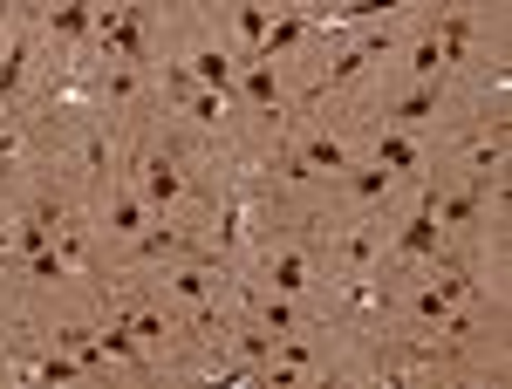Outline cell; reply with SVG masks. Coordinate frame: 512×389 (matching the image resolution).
I'll use <instances>...</instances> for the list:
<instances>
[{
  "instance_id": "cell-1",
  "label": "cell",
  "mask_w": 512,
  "mask_h": 389,
  "mask_svg": "<svg viewBox=\"0 0 512 389\" xmlns=\"http://www.w3.org/2000/svg\"><path fill=\"white\" fill-rule=\"evenodd\" d=\"M437 192H424V205L410 212V226L396 233V260H424V253H437Z\"/></svg>"
},
{
  "instance_id": "cell-2",
  "label": "cell",
  "mask_w": 512,
  "mask_h": 389,
  "mask_svg": "<svg viewBox=\"0 0 512 389\" xmlns=\"http://www.w3.org/2000/svg\"><path fill=\"white\" fill-rule=\"evenodd\" d=\"M437 62H465V48H472V14H458V7H444L437 14Z\"/></svg>"
},
{
  "instance_id": "cell-3",
  "label": "cell",
  "mask_w": 512,
  "mask_h": 389,
  "mask_svg": "<svg viewBox=\"0 0 512 389\" xmlns=\"http://www.w3.org/2000/svg\"><path fill=\"white\" fill-rule=\"evenodd\" d=\"M287 171H294V178H308V171H349V151H342L335 137H308V144H301V157H294Z\"/></svg>"
},
{
  "instance_id": "cell-4",
  "label": "cell",
  "mask_w": 512,
  "mask_h": 389,
  "mask_svg": "<svg viewBox=\"0 0 512 389\" xmlns=\"http://www.w3.org/2000/svg\"><path fill=\"white\" fill-rule=\"evenodd\" d=\"M383 48H390V28H369V35H362V41L349 48V55H342V62L328 69V82H349V76H362V69H369V62H376Z\"/></svg>"
},
{
  "instance_id": "cell-5",
  "label": "cell",
  "mask_w": 512,
  "mask_h": 389,
  "mask_svg": "<svg viewBox=\"0 0 512 389\" xmlns=\"http://www.w3.org/2000/svg\"><path fill=\"white\" fill-rule=\"evenodd\" d=\"M301 35H308V14H280L274 28H267V35L253 41V62H274L280 48H294V41H301Z\"/></svg>"
},
{
  "instance_id": "cell-6",
  "label": "cell",
  "mask_w": 512,
  "mask_h": 389,
  "mask_svg": "<svg viewBox=\"0 0 512 389\" xmlns=\"http://www.w3.org/2000/svg\"><path fill=\"white\" fill-rule=\"evenodd\" d=\"M390 7H403V0H342V7H315L321 28H342V21H383Z\"/></svg>"
},
{
  "instance_id": "cell-7",
  "label": "cell",
  "mask_w": 512,
  "mask_h": 389,
  "mask_svg": "<svg viewBox=\"0 0 512 389\" xmlns=\"http://www.w3.org/2000/svg\"><path fill=\"white\" fill-rule=\"evenodd\" d=\"M192 76H198V89L233 96V62H226V48H198V55H192Z\"/></svg>"
},
{
  "instance_id": "cell-8",
  "label": "cell",
  "mask_w": 512,
  "mask_h": 389,
  "mask_svg": "<svg viewBox=\"0 0 512 389\" xmlns=\"http://www.w3.org/2000/svg\"><path fill=\"white\" fill-rule=\"evenodd\" d=\"M178 192H185L178 164H171V157H151V164H144V198H151V205H171Z\"/></svg>"
},
{
  "instance_id": "cell-9",
  "label": "cell",
  "mask_w": 512,
  "mask_h": 389,
  "mask_svg": "<svg viewBox=\"0 0 512 389\" xmlns=\"http://www.w3.org/2000/svg\"><path fill=\"white\" fill-rule=\"evenodd\" d=\"M55 35L62 41H89L96 35V7H89V0H62V7H55Z\"/></svg>"
},
{
  "instance_id": "cell-10",
  "label": "cell",
  "mask_w": 512,
  "mask_h": 389,
  "mask_svg": "<svg viewBox=\"0 0 512 389\" xmlns=\"http://www.w3.org/2000/svg\"><path fill=\"white\" fill-rule=\"evenodd\" d=\"M267 287H274V294H301V287H308V260H301V253H274V260H267Z\"/></svg>"
},
{
  "instance_id": "cell-11",
  "label": "cell",
  "mask_w": 512,
  "mask_h": 389,
  "mask_svg": "<svg viewBox=\"0 0 512 389\" xmlns=\"http://www.w3.org/2000/svg\"><path fill=\"white\" fill-rule=\"evenodd\" d=\"M376 164H383V171H417V164H424V151H417L403 130H390V137H376Z\"/></svg>"
},
{
  "instance_id": "cell-12",
  "label": "cell",
  "mask_w": 512,
  "mask_h": 389,
  "mask_svg": "<svg viewBox=\"0 0 512 389\" xmlns=\"http://www.w3.org/2000/svg\"><path fill=\"white\" fill-rule=\"evenodd\" d=\"M96 349H103V355H123V362H144V342H137V328H130V321H110V328L96 335Z\"/></svg>"
},
{
  "instance_id": "cell-13",
  "label": "cell",
  "mask_w": 512,
  "mask_h": 389,
  "mask_svg": "<svg viewBox=\"0 0 512 389\" xmlns=\"http://www.w3.org/2000/svg\"><path fill=\"white\" fill-rule=\"evenodd\" d=\"M424 117H437V82H417V89L390 110V123H424Z\"/></svg>"
},
{
  "instance_id": "cell-14",
  "label": "cell",
  "mask_w": 512,
  "mask_h": 389,
  "mask_svg": "<svg viewBox=\"0 0 512 389\" xmlns=\"http://www.w3.org/2000/svg\"><path fill=\"white\" fill-rule=\"evenodd\" d=\"M103 219H110V233H144V198H130V192H117L110 198V212H103Z\"/></svg>"
},
{
  "instance_id": "cell-15",
  "label": "cell",
  "mask_w": 512,
  "mask_h": 389,
  "mask_svg": "<svg viewBox=\"0 0 512 389\" xmlns=\"http://www.w3.org/2000/svg\"><path fill=\"white\" fill-rule=\"evenodd\" d=\"M233 21H239V35H246V41H260L267 28H274V0H239Z\"/></svg>"
},
{
  "instance_id": "cell-16",
  "label": "cell",
  "mask_w": 512,
  "mask_h": 389,
  "mask_svg": "<svg viewBox=\"0 0 512 389\" xmlns=\"http://www.w3.org/2000/svg\"><path fill=\"white\" fill-rule=\"evenodd\" d=\"M21 76H28V41H7V55H0V103L21 89Z\"/></svg>"
},
{
  "instance_id": "cell-17",
  "label": "cell",
  "mask_w": 512,
  "mask_h": 389,
  "mask_svg": "<svg viewBox=\"0 0 512 389\" xmlns=\"http://www.w3.org/2000/svg\"><path fill=\"white\" fill-rule=\"evenodd\" d=\"M246 96H253V103H260V110H274V103H280L274 62H253V69H246Z\"/></svg>"
},
{
  "instance_id": "cell-18",
  "label": "cell",
  "mask_w": 512,
  "mask_h": 389,
  "mask_svg": "<svg viewBox=\"0 0 512 389\" xmlns=\"http://www.w3.org/2000/svg\"><path fill=\"white\" fill-rule=\"evenodd\" d=\"M390 178H396V171H383V164H376V157H369V164H362V171H355L349 185H355V198H383V192H390Z\"/></svg>"
},
{
  "instance_id": "cell-19",
  "label": "cell",
  "mask_w": 512,
  "mask_h": 389,
  "mask_svg": "<svg viewBox=\"0 0 512 389\" xmlns=\"http://www.w3.org/2000/svg\"><path fill=\"white\" fill-rule=\"evenodd\" d=\"M437 219H444V226H472V219H478V192L444 198V205H437Z\"/></svg>"
},
{
  "instance_id": "cell-20",
  "label": "cell",
  "mask_w": 512,
  "mask_h": 389,
  "mask_svg": "<svg viewBox=\"0 0 512 389\" xmlns=\"http://www.w3.org/2000/svg\"><path fill=\"white\" fill-rule=\"evenodd\" d=\"M239 239H246V198L226 205V226H219V246H226V253H239Z\"/></svg>"
},
{
  "instance_id": "cell-21",
  "label": "cell",
  "mask_w": 512,
  "mask_h": 389,
  "mask_svg": "<svg viewBox=\"0 0 512 389\" xmlns=\"http://www.w3.org/2000/svg\"><path fill=\"white\" fill-rule=\"evenodd\" d=\"M171 287H178L185 301H205V294H212V273H205V267H185V273H171Z\"/></svg>"
},
{
  "instance_id": "cell-22",
  "label": "cell",
  "mask_w": 512,
  "mask_h": 389,
  "mask_svg": "<svg viewBox=\"0 0 512 389\" xmlns=\"http://www.w3.org/2000/svg\"><path fill=\"white\" fill-rule=\"evenodd\" d=\"M437 69H444V62H437V41L424 35V41H417V48H410V76H424V82H431Z\"/></svg>"
},
{
  "instance_id": "cell-23",
  "label": "cell",
  "mask_w": 512,
  "mask_h": 389,
  "mask_svg": "<svg viewBox=\"0 0 512 389\" xmlns=\"http://www.w3.org/2000/svg\"><path fill=\"white\" fill-rule=\"evenodd\" d=\"M417 314H424V321H451V294H444V287H424V294H417Z\"/></svg>"
},
{
  "instance_id": "cell-24",
  "label": "cell",
  "mask_w": 512,
  "mask_h": 389,
  "mask_svg": "<svg viewBox=\"0 0 512 389\" xmlns=\"http://www.w3.org/2000/svg\"><path fill=\"white\" fill-rule=\"evenodd\" d=\"M260 314H267V328H294V308H287V294H267V301H260Z\"/></svg>"
},
{
  "instance_id": "cell-25",
  "label": "cell",
  "mask_w": 512,
  "mask_h": 389,
  "mask_svg": "<svg viewBox=\"0 0 512 389\" xmlns=\"http://www.w3.org/2000/svg\"><path fill=\"white\" fill-rule=\"evenodd\" d=\"M35 376H41V383H62V376H76V362H69V355H48Z\"/></svg>"
},
{
  "instance_id": "cell-26",
  "label": "cell",
  "mask_w": 512,
  "mask_h": 389,
  "mask_svg": "<svg viewBox=\"0 0 512 389\" xmlns=\"http://www.w3.org/2000/svg\"><path fill=\"white\" fill-rule=\"evenodd\" d=\"M144 253L164 260V253H178V233H144Z\"/></svg>"
},
{
  "instance_id": "cell-27",
  "label": "cell",
  "mask_w": 512,
  "mask_h": 389,
  "mask_svg": "<svg viewBox=\"0 0 512 389\" xmlns=\"http://www.w3.org/2000/svg\"><path fill=\"white\" fill-rule=\"evenodd\" d=\"M130 328H137V342H158V335H164L158 314H130Z\"/></svg>"
},
{
  "instance_id": "cell-28",
  "label": "cell",
  "mask_w": 512,
  "mask_h": 389,
  "mask_svg": "<svg viewBox=\"0 0 512 389\" xmlns=\"http://www.w3.org/2000/svg\"><path fill=\"white\" fill-rule=\"evenodd\" d=\"M239 349L253 355V362H267V355H274V335H239Z\"/></svg>"
},
{
  "instance_id": "cell-29",
  "label": "cell",
  "mask_w": 512,
  "mask_h": 389,
  "mask_svg": "<svg viewBox=\"0 0 512 389\" xmlns=\"http://www.w3.org/2000/svg\"><path fill=\"white\" fill-rule=\"evenodd\" d=\"M7 41H14V35H7V21H0V55H7Z\"/></svg>"
}]
</instances>
